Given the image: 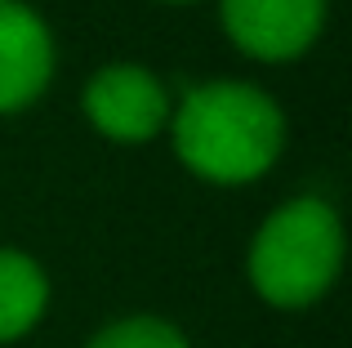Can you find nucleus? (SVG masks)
Masks as SVG:
<instances>
[{
	"label": "nucleus",
	"mask_w": 352,
	"mask_h": 348,
	"mask_svg": "<svg viewBox=\"0 0 352 348\" xmlns=\"http://www.w3.org/2000/svg\"><path fill=\"white\" fill-rule=\"evenodd\" d=\"M85 112L112 139H152L170 116L161 80L143 67H103L85 89Z\"/></svg>",
	"instance_id": "4"
},
{
	"label": "nucleus",
	"mask_w": 352,
	"mask_h": 348,
	"mask_svg": "<svg viewBox=\"0 0 352 348\" xmlns=\"http://www.w3.org/2000/svg\"><path fill=\"white\" fill-rule=\"evenodd\" d=\"M223 23L245 54L281 63L317 41L326 0H223Z\"/></svg>",
	"instance_id": "3"
},
{
	"label": "nucleus",
	"mask_w": 352,
	"mask_h": 348,
	"mask_svg": "<svg viewBox=\"0 0 352 348\" xmlns=\"http://www.w3.org/2000/svg\"><path fill=\"white\" fill-rule=\"evenodd\" d=\"M285 139L281 107L254 85L214 80L183 98L174 116V148L201 179L245 183L276 161Z\"/></svg>",
	"instance_id": "1"
},
{
	"label": "nucleus",
	"mask_w": 352,
	"mask_h": 348,
	"mask_svg": "<svg viewBox=\"0 0 352 348\" xmlns=\"http://www.w3.org/2000/svg\"><path fill=\"white\" fill-rule=\"evenodd\" d=\"M50 304V281L41 263L23 250H0V344L27 335Z\"/></svg>",
	"instance_id": "6"
},
{
	"label": "nucleus",
	"mask_w": 352,
	"mask_h": 348,
	"mask_svg": "<svg viewBox=\"0 0 352 348\" xmlns=\"http://www.w3.org/2000/svg\"><path fill=\"white\" fill-rule=\"evenodd\" d=\"M344 263L339 215L317 197L281 206L250 246V281L276 308H308L330 290Z\"/></svg>",
	"instance_id": "2"
},
{
	"label": "nucleus",
	"mask_w": 352,
	"mask_h": 348,
	"mask_svg": "<svg viewBox=\"0 0 352 348\" xmlns=\"http://www.w3.org/2000/svg\"><path fill=\"white\" fill-rule=\"evenodd\" d=\"M85 348H188L179 326L161 322V317H125L98 331Z\"/></svg>",
	"instance_id": "7"
},
{
	"label": "nucleus",
	"mask_w": 352,
	"mask_h": 348,
	"mask_svg": "<svg viewBox=\"0 0 352 348\" xmlns=\"http://www.w3.org/2000/svg\"><path fill=\"white\" fill-rule=\"evenodd\" d=\"M54 72L45 23L18 0H0V112L32 103Z\"/></svg>",
	"instance_id": "5"
}]
</instances>
